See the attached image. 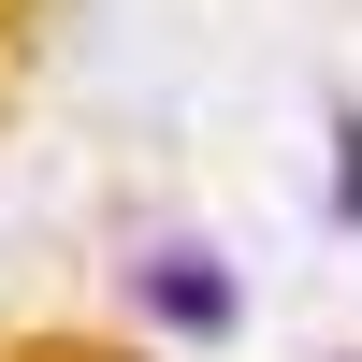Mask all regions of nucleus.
<instances>
[{"mask_svg":"<svg viewBox=\"0 0 362 362\" xmlns=\"http://www.w3.org/2000/svg\"><path fill=\"white\" fill-rule=\"evenodd\" d=\"M131 290H145V305H174V334H218V319H232V276H218L203 247H160Z\"/></svg>","mask_w":362,"mask_h":362,"instance_id":"f257e3e1","label":"nucleus"}]
</instances>
